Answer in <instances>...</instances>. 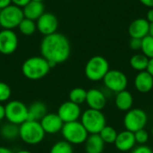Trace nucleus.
Instances as JSON below:
<instances>
[{"mask_svg":"<svg viewBox=\"0 0 153 153\" xmlns=\"http://www.w3.org/2000/svg\"><path fill=\"white\" fill-rule=\"evenodd\" d=\"M30 0H11V3L18 7L22 8L23 6H25Z\"/></svg>","mask_w":153,"mask_h":153,"instance_id":"34","label":"nucleus"},{"mask_svg":"<svg viewBox=\"0 0 153 153\" xmlns=\"http://www.w3.org/2000/svg\"><path fill=\"white\" fill-rule=\"evenodd\" d=\"M45 132L39 121L27 120L19 126L20 139L29 145H37L45 138Z\"/></svg>","mask_w":153,"mask_h":153,"instance_id":"3","label":"nucleus"},{"mask_svg":"<svg viewBox=\"0 0 153 153\" xmlns=\"http://www.w3.org/2000/svg\"><path fill=\"white\" fill-rule=\"evenodd\" d=\"M152 137H153V127H152Z\"/></svg>","mask_w":153,"mask_h":153,"instance_id":"44","label":"nucleus"},{"mask_svg":"<svg viewBox=\"0 0 153 153\" xmlns=\"http://www.w3.org/2000/svg\"><path fill=\"white\" fill-rule=\"evenodd\" d=\"M4 118H5V108L4 106L0 104V121H2Z\"/></svg>","mask_w":153,"mask_h":153,"instance_id":"38","label":"nucleus"},{"mask_svg":"<svg viewBox=\"0 0 153 153\" xmlns=\"http://www.w3.org/2000/svg\"><path fill=\"white\" fill-rule=\"evenodd\" d=\"M141 50L143 54L145 55L149 59L153 57V37L150 34L144 37L142 39V48Z\"/></svg>","mask_w":153,"mask_h":153,"instance_id":"29","label":"nucleus"},{"mask_svg":"<svg viewBox=\"0 0 153 153\" xmlns=\"http://www.w3.org/2000/svg\"><path fill=\"white\" fill-rule=\"evenodd\" d=\"M30 1H35V2H40V3H43L44 0H30Z\"/></svg>","mask_w":153,"mask_h":153,"instance_id":"43","label":"nucleus"},{"mask_svg":"<svg viewBox=\"0 0 153 153\" xmlns=\"http://www.w3.org/2000/svg\"><path fill=\"white\" fill-rule=\"evenodd\" d=\"M20 30V32L24 35V36H30L32 35L36 30H37V25H36V22L32 21L30 19L28 18H23L22 20V22H20V24L17 27Z\"/></svg>","mask_w":153,"mask_h":153,"instance_id":"25","label":"nucleus"},{"mask_svg":"<svg viewBox=\"0 0 153 153\" xmlns=\"http://www.w3.org/2000/svg\"><path fill=\"white\" fill-rule=\"evenodd\" d=\"M40 54L48 61L52 69L58 64L65 62L71 55V44L66 36L55 32L44 36L40 42Z\"/></svg>","mask_w":153,"mask_h":153,"instance_id":"1","label":"nucleus"},{"mask_svg":"<svg viewBox=\"0 0 153 153\" xmlns=\"http://www.w3.org/2000/svg\"><path fill=\"white\" fill-rule=\"evenodd\" d=\"M49 153H74V148L71 143L63 140L54 143Z\"/></svg>","mask_w":153,"mask_h":153,"instance_id":"28","label":"nucleus"},{"mask_svg":"<svg viewBox=\"0 0 153 153\" xmlns=\"http://www.w3.org/2000/svg\"><path fill=\"white\" fill-rule=\"evenodd\" d=\"M134 103V98L130 91L124 90L117 93L115 99L116 107L121 111H128L132 108Z\"/></svg>","mask_w":153,"mask_h":153,"instance_id":"21","label":"nucleus"},{"mask_svg":"<svg viewBox=\"0 0 153 153\" xmlns=\"http://www.w3.org/2000/svg\"><path fill=\"white\" fill-rule=\"evenodd\" d=\"M45 134H56L61 132L64 122L56 113H47L39 121Z\"/></svg>","mask_w":153,"mask_h":153,"instance_id":"14","label":"nucleus"},{"mask_svg":"<svg viewBox=\"0 0 153 153\" xmlns=\"http://www.w3.org/2000/svg\"><path fill=\"white\" fill-rule=\"evenodd\" d=\"M37 30L44 36L57 32L58 19L52 13H44L36 22Z\"/></svg>","mask_w":153,"mask_h":153,"instance_id":"12","label":"nucleus"},{"mask_svg":"<svg viewBox=\"0 0 153 153\" xmlns=\"http://www.w3.org/2000/svg\"><path fill=\"white\" fill-rule=\"evenodd\" d=\"M109 71V64L108 60L101 56H94L86 63L84 73L86 77L92 82L103 80L107 73Z\"/></svg>","mask_w":153,"mask_h":153,"instance_id":"4","label":"nucleus"},{"mask_svg":"<svg viewBox=\"0 0 153 153\" xmlns=\"http://www.w3.org/2000/svg\"><path fill=\"white\" fill-rule=\"evenodd\" d=\"M150 22L144 18H138L133 21L128 28V33L131 38H137L143 39L149 35Z\"/></svg>","mask_w":153,"mask_h":153,"instance_id":"15","label":"nucleus"},{"mask_svg":"<svg viewBox=\"0 0 153 153\" xmlns=\"http://www.w3.org/2000/svg\"><path fill=\"white\" fill-rule=\"evenodd\" d=\"M90 108L96 110H102L107 103L105 94L98 89H91L87 91L86 101Z\"/></svg>","mask_w":153,"mask_h":153,"instance_id":"17","label":"nucleus"},{"mask_svg":"<svg viewBox=\"0 0 153 153\" xmlns=\"http://www.w3.org/2000/svg\"><path fill=\"white\" fill-rule=\"evenodd\" d=\"M18 47V37L13 30L3 29L0 30V53L11 55Z\"/></svg>","mask_w":153,"mask_h":153,"instance_id":"11","label":"nucleus"},{"mask_svg":"<svg viewBox=\"0 0 153 153\" xmlns=\"http://www.w3.org/2000/svg\"><path fill=\"white\" fill-rule=\"evenodd\" d=\"M104 148L105 143L99 134H89L84 143V150L86 153H102Z\"/></svg>","mask_w":153,"mask_h":153,"instance_id":"20","label":"nucleus"},{"mask_svg":"<svg viewBox=\"0 0 153 153\" xmlns=\"http://www.w3.org/2000/svg\"><path fill=\"white\" fill-rule=\"evenodd\" d=\"M148 122L146 112L141 108H131L124 117V126L126 130L135 133L138 130L143 129Z\"/></svg>","mask_w":153,"mask_h":153,"instance_id":"9","label":"nucleus"},{"mask_svg":"<svg viewBox=\"0 0 153 153\" xmlns=\"http://www.w3.org/2000/svg\"><path fill=\"white\" fill-rule=\"evenodd\" d=\"M136 142L134 138V134L128 130L122 131L117 134V139L114 143L115 147L120 152H128L133 150Z\"/></svg>","mask_w":153,"mask_h":153,"instance_id":"16","label":"nucleus"},{"mask_svg":"<svg viewBox=\"0 0 153 153\" xmlns=\"http://www.w3.org/2000/svg\"><path fill=\"white\" fill-rule=\"evenodd\" d=\"M47 113L48 108L46 104L41 101H35L28 108V120L40 121Z\"/></svg>","mask_w":153,"mask_h":153,"instance_id":"22","label":"nucleus"},{"mask_svg":"<svg viewBox=\"0 0 153 153\" xmlns=\"http://www.w3.org/2000/svg\"><path fill=\"white\" fill-rule=\"evenodd\" d=\"M11 94L12 91L10 86L4 82H0V103L7 101L10 99Z\"/></svg>","mask_w":153,"mask_h":153,"instance_id":"30","label":"nucleus"},{"mask_svg":"<svg viewBox=\"0 0 153 153\" xmlns=\"http://www.w3.org/2000/svg\"><path fill=\"white\" fill-rule=\"evenodd\" d=\"M134 134L135 142L137 143H139L140 145L145 144L149 140V134L147 133V131L144 128L141 129V130H138Z\"/></svg>","mask_w":153,"mask_h":153,"instance_id":"31","label":"nucleus"},{"mask_svg":"<svg viewBox=\"0 0 153 153\" xmlns=\"http://www.w3.org/2000/svg\"><path fill=\"white\" fill-rule=\"evenodd\" d=\"M64 140L72 145H79L85 143L89 136L88 132L81 123V121H74L65 123L61 130Z\"/></svg>","mask_w":153,"mask_h":153,"instance_id":"6","label":"nucleus"},{"mask_svg":"<svg viewBox=\"0 0 153 153\" xmlns=\"http://www.w3.org/2000/svg\"><path fill=\"white\" fill-rule=\"evenodd\" d=\"M22 9L24 17L32 21H37L45 13V7L43 3L35 1H30Z\"/></svg>","mask_w":153,"mask_h":153,"instance_id":"19","label":"nucleus"},{"mask_svg":"<svg viewBox=\"0 0 153 153\" xmlns=\"http://www.w3.org/2000/svg\"><path fill=\"white\" fill-rule=\"evenodd\" d=\"M103 82L107 89L116 93L126 90L128 85V79L126 74L116 69H109L103 78Z\"/></svg>","mask_w":153,"mask_h":153,"instance_id":"10","label":"nucleus"},{"mask_svg":"<svg viewBox=\"0 0 153 153\" xmlns=\"http://www.w3.org/2000/svg\"><path fill=\"white\" fill-rule=\"evenodd\" d=\"M143 5L150 7V8H153V0H139Z\"/></svg>","mask_w":153,"mask_h":153,"instance_id":"37","label":"nucleus"},{"mask_svg":"<svg viewBox=\"0 0 153 153\" xmlns=\"http://www.w3.org/2000/svg\"><path fill=\"white\" fill-rule=\"evenodd\" d=\"M0 153H13L12 150H10L7 147L4 146H0Z\"/></svg>","mask_w":153,"mask_h":153,"instance_id":"40","label":"nucleus"},{"mask_svg":"<svg viewBox=\"0 0 153 153\" xmlns=\"http://www.w3.org/2000/svg\"><path fill=\"white\" fill-rule=\"evenodd\" d=\"M131 153H153V151L150 147L143 144V145H140V146L134 148Z\"/></svg>","mask_w":153,"mask_h":153,"instance_id":"33","label":"nucleus"},{"mask_svg":"<svg viewBox=\"0 0 153 153\" xmlns=\"http://www.w3.org/2000/svg\"><path fill=\"white\" fill-rule=\"evenodd\" d=\"M11 4V0H0V10Z\"/></svg>","mask_w":153,"mask_h":153,"instance_id":"39","label":"nucleus"},{"mask_svg":"<svg viewBox=\"0 0 153 153\" xmlns=\"http://www.w3.org/2000/svg\"><path fill=\"white\" fill-rule=\"evenodd\" d=\"M81 123L89 134H100V132L107 126L106 117L101 110L89 108L81 115Z\"/></svg>","mask_w":153,"mask_h":153,"instance_id":"5","label":"nucleus"},{"mask_svg":"<svg viewBox=\"0 0 153 153\" xmlns=\"http://www.w3.org/2000/svg\"><path fill=\"white\" fill-rule=\"evenodd\" d=\"M23 18L22 9L14 4H9L0 10V26L4 29L13 30Z\"/></svg>","mask_w":153,"mask_h":153,"instance_id":"7","label":"nucleus"},{"mask_svg":"<svg viewBox=\"0 0 153 153\" xmlns=\"http://www.w3.org/2000/svg\"><path fill=\"white\" fill-rule=\"evenodd\" d=\"M146 20H147L150 23H152L153 22V8H151V9L147 12Z\"/></svg>","mask_w":153,"mask_h":153,"instance_id":"35","label":"nucleus"},{"mask_svg":"<svg viewBox=\"0 0 153 153\" xmlns=\"http://www.w3.org/2000/svg\"><path fill=\"white\" fill-rule=\"evenodd\" d=\"M5 118L9 123L20 126L28 120V107L20 100H11L4 106Z\"/></svg>","mask_w":153,"mask_h":153,"instance_id":"8","label":"nucleus"},{"mask_svg":"<svg viewBox=\"0 0 153 153\" xmlns=\"http://www.w3.org/2000/svg\"><path fill=\"white\" fill-rule=\"evenodd\" d=\"M129 47L133 50H140L142 48V39L137 38H131L129 41Z\"/></svg>","mask_w":153,"mask_h":153,"instance_id":"32","label":"nucleus"},{"mask_svg":"<svg viewBox=\"0 0 153 153\" xmlns=\"http://www.w3.org/2000/svg\"><path fill=\"white\" fill-rule=\"evenodd\" d=\"M0 134L5 140H14L19 137V126L8 122L0 128Z\"/></svg>","mask_w":153,"mask_h":153,"instance_id":"23","label":"nucleus"},{"mask_svg":"<svg viewBox=\"0 0 153 153\" xmlns=\"http://www.w3.org/2000/svg\"><path fill=\"white\" fill-rule=\"evenodd\" d=\"M149 58L143 54H135L130 59V65L133 69L142 72L147 69Z\"/></svg>","mask_w":153,"mask_h":153,"instance_id":"24","label":"nucleus"},{"mask_svg":"<svg viewBox=\"0 0 153 153\" xmlns=\"http://www.w3.org/2000/svg\"><path fill=\"white\" fill-rule=\"evenodd\" d=\"M117 134L118 133L115 130V128L109 126H106L100 132L99 134L105 143H114L117 139Z\"/></svg>","mask_w":153,"mask_h":153,"instance_id":"27","label":"nucleus"},{"mask_svg":"<svg viewBox=\"0 0 153 153\" xmlns=\"http://www.w3.org/2000/svg\"><path fill=\"white\" fill-rule=\"evenodd\" d=\"M56 114L59 116L64 123H69L79 120L82 115V111L80 105L68 100L63 102L59 106Z\"/></svg>","mask_w":153,"mask_h":153,"instance_id":"13","label":"nucleus"},{"mask_svg":"<svg viewBox=\"0 0 153 153\" xmlns=\"http://www.w3.org/2000/svg\"><path fill=\"white\" fill-rule=\"evenodd\" d=\"M51 70L48 61L42 56H35L27 58L22 65V74L29 80L37 81L44 78Z\"/></svg>","mask_w":153,"mask_h":153,"instance_id":"2","label":"nucleus"},{"mask_svg":"<svg viewBox=\"0 0 153 153\" xmlns=\"http://www.w3.org/2000/svg\"><path fill=\"white\" fill-rule=\"evenodd\" d=\"M134 87L141 93H148L153 89V76L146 70L139 72L134 78Z\"/></svg>","mask_w":153,"mask_h":153,"instance_id":"18","label":"nucleus"},{"mask_svg":"<svg viewBox=\"0 0 153 153\" xmlns=\"http://www.w3.org/2000/svg\"><path fill=\"white\" fill-rule=\"evenodd\" d=\"M149 34L153 37V22L150 24V32H149Z\"/></svg>","mask_w":153,"mask_h":153,"instance_id":"41","label":"nucleus"},{"mask_svg":"<svg viewBox=\"0 0 153 153\" xmlns=\"http://www.w3.org/2000/svg\"><path fill=\"white\" fill-rule=\"evenodd\" d=\"M146 71H147L149 74H151L153 76V57L149 59V64H148V66H147Z\"/></svg>","mask_w":153,"mask_h":153,"instance_id":"36","label":"nucleus"},{"mask_svg":"<svg viewBox=\"0 0 153 153\" xmlns=\"http://www.w3.org/2000/svg\"><path fill=\"white\" fill-rule=\"evenodd\" d=\"M86 96H87V91L81 87H76L71 90L69 92V100L81 105L86 101Z\"/></svg>","mask_w":153,"mask_h":153,"instance_id":"26","label":"nucleus"},{"mask_svg":"<svg viewBox=\"0 0 153 153\" xmlns=\"http://www.w3.org/2000/svg\"><path fill=\"white\" fill-rule=\"evenodd\" d=\"M15 153H32L31 152L28 151V150H20L18 152H16Z\"/></svg>","mask_w":153,"mask_h":153,"instance_id":"42","label":"nucleus"}]
</instances>
